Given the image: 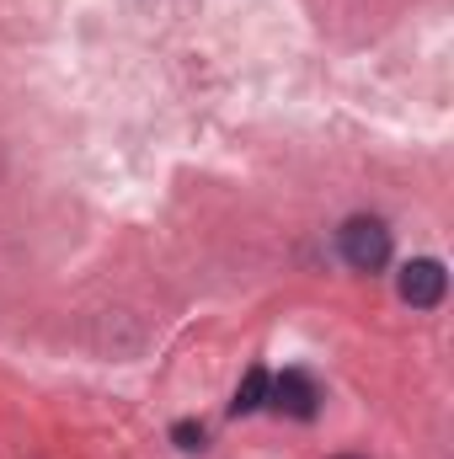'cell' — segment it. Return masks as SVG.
Here are the masks:
<instances>
[{
  "mask_svg": "<svg viewBox=\"0 0 454 459\" xmlns=\"http://www.w3.org/2000/svg\"><path fill=\"white\" fill-rule=\"evenodd\" d=\"M267 401H273V411H284V417H294V422H310V417L321 411V390H316V379L300 374V368L267 379Z\"/></svg>",
  "mask_w": 454,
  "mask_h": 459,
  "instance_id": "2",
  "label": "cell"
},
{
  "mask_svg": "<svg viewBox=\"0 0 454 459\" xmlns=\"http://www.w3.org/2000/svg\"><path fill=\"white\" fill-rule=\"evenodd\" d=\"M337 251L353 273H380V267L390 262V230L380 225L374 214H353V220L337 230Z\"/></svg>",
  "mask_w": 454,
  "mask_h": 459,
  "instance_id": "1",
  "label": "cell"
},
{
  "mask_svg": "<svg viewBox=\"0 0 454 459\" xmlns=\"http://www.w3.org/2000/svg\"><path fill=\"white\" fill-rule=\"evenodd\" d=\"M171 438H177V449H188V455L209 444V433H204V422H177V428H171Z\"/></svg>",
  "mask_w": 454,
  "mask_h": 459,
  "instance_id": "5",
  "label": "cell"
},
{
  "mask_svg": "<svg viewBox=\"0 0 454 459\" xmlns=\"http://www.w3.org/2000/svg\"><path fill=\"white\" fill-rule=\"evenodd\" d=\"M257 406H267V368H246L240 374L235 401H230V417H251Z\"/></svg>",
  "mask_w": 454,
  "mask_h": 459,
  "instance_id": "4",
  "label": "cell"
},
{
  "mask_svg": "<svg viewBox=\"0 0 454 459\" xmlns=\"http://www.w3.org/2000/svg\"><path fill=\"white\" fill-rule=\"evenodd\" d=\"M444 289H450V273H444V262H433V256H417V262H406V267H401V299H406V305H417V310H433V305L444 299Z\"/></svg>",
  "mask_w": 454,
  "mask_h": 459,
  "instance_id": "3",
  "label": "cell"
}]
</instances>
